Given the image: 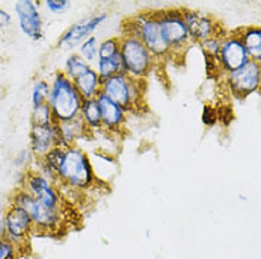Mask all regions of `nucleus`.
I'll use <instances>...</instances> for the list:
<instances>
[{
  "mask_svg": "<svg viewBox=\"0 0 261 259\" xmlns=\"http://www.w3.org/2000/svg\"><path fill=\"white\" fill-rule=\"evenodd\" d=\"M94 173V167L90 160V156L79 146H68L64 149L63 162L60 164L57 173V184L70 188L72 191L84 193L90 190L92 184L98 182Z\"/></svg>",
  "mask_w": 261,
  "mask_h": 259,
  "instance_id": "nucleus-1",
  "label": "nucleus"
},
{
  "mask_svg": "<svg viewBox=\"0 0 261 259\" xmlns=\"http://www.w3.org/2000/svg\"><path fill=\"white\" fill-rule=\"evenodd\" d=\"M83 101L74 82L64 72L57 71L53 75L47 104L51 109L54 122L63 123L80 118Z\"/></svg>",
  "mask_w": 261,
  "mask_h": 259,
  "instance_id": "nucleus-2",
  "label": "nucleus"
},
{
  "mask_svg": "<svg viewBox=\"0 0 261 259\" xmlns=\"http://www.w3.org/2000/svg\"><path fill=\"white\" fill-rule=\"evenodd\" d=\"M122 33L132 34L144 43L155 61H165L170 55V50L163 39L162 28L156 12H144L124 21Z\"/></svg>",
  "mask_w": 261,
  "mask_h": 259,
  "instance_id": "nucleus-3",
  "label": "nucleus"
},
{
  "mask_svg": "<svg viewBox=\"0 0 261 259\" xmlns=\"http://www.w3.org/2000/svg\"><path fill=\"white\" fill-rule=\"evenodd\" d=\"M144 82L145 81L134 79L125 72H121L102 81L101 94H104L105 97H108L115 104L119 105L122 109L126 110V113H129L142 106Z\"/></svg>",
  "mask_w": 261,
  "mask_h": 259,
  "instance_id": "nucleus-4",
  "label": "nucleus"
},
{
  "mask_svg": "<svg viewBox=\"0 0 261 259\" xmlns=\"http://www.w3.org/2000/svg\"><path fill=\"white\" fill-rule=\"evenodd\" d=\"M119 54L125 74L134 79L145 81L155 64L152 54L148 51L141 40L128 33H122V36L119 37Z\"/></svg>",
  "mask_w": 261,
  "mask_h": 259,
  "instance_id": "nucleus-5",
  "label": "nucleus"
},
{
  "mask_svg": "<svg viewBox=\"0 0 261 259\" xmlns=\"http://www.w3.org/2000/svg\"><path fill=\"white\" fill-rule=\"evenodd\" d=\"M12 204L26 210L32 218L34 229L51 234L63 225V208L48 207L36 198H33L23 188H19L16 191V194L12 198Z\"/></svg>",
  "mask_w": 261,
  "mask_h": 259,
  "instance_id": "nucleus-6",
  "label": "nucleus"
},
{
  "mask_svg": "<svg viewBox=\"0 0 261 259\" xmlns=\"http://www.w3.org/2000/svg\"><path fill=\"white\" fill-rule=\"evenodd\" d=\"M159 24L162 28L163 39L169 47L170 55H176L177 52H183L192 40L185 24L182 16V9H168L156 12Z\"/></svg>",
  "mask_w": 261,
  "mask_h": 259,
  "instance_id": "nucleus-7",
  "label": "nucleus"
},
{
  "mask_svg": "<svg viewBox=\"0 0 261 259\" xmlns=\"http://www.w3.org/2000/svg\"><path fill=\"white\" fill-rule=\"evenodd\" d=\"M226 79L234 97L246 98L261 88V63L250 60L242 68L227 74Z\"/></svg>",
  "mask_w": 261,
  "mask_h": 259,
  "instance_id": "nucleus-8",
  "label": "nucleus"
},
{
  "mask_svg": "<svg viewBox=\"0 0 261 259\" xmlns=\"http://www.w3.org/2000/svg\"><path fill=\"white\" fill-rule=\"evenodd\" d=\"M33 221L26 210H23L19 206L10 204L6 210L5 218H3V231L5 237L13 244L16 248L23 242H26L29 235L33 233Z\"/></svg>",
  "mask_w": 261,
  "mask_h": 259,
  "instance_id": "nucleus-9",
  "label": "nucleus"
},
{
  "mask_svg": "<svg viewBox=\"0 0 261 259\" xmlns=\"http://www.w3.org/2000/svg\"><path fill=\"white\" fill-rule=\"evenodd\" d=\"M26 193L48 207L63 208V197L56 187V184L47 180L39 171H29L23 177L21 187Z\"/></svg>",
  "mask_w": 261,
  "mask_h": 259,
  "instance_id": "nucleus-10",
  "label": "nucleus"
},
{
  "mask_svg": "<svg viewBox=\"0 0 261 259\" xmlns=\"http://www.w3.org/2000/svg\"><path fill=\"white\" fill-rule=\"evenodd\" d=\"M248 61H250L248 52L243 44L239 33L234 32L231 34H226L222 39V44L217 55V63L220 64L223 71L230 74L242 68Z\"/></svg>",
  "mask_w": 261,
  "mask_h": 259,
  "instance_id": "nucleus-11",
  "label": "nucleus"
},
{
  "mask_svg": "<svg viewBox=\"0 0 261 259\" xmlns=\"http://www.w3.org/2000/svg\"><path fill=\"white\" fill-rule=\"evenodd\" d=\"M182 16L185 20V24L189 33L190 40L193 43H204L206 40L223 36V28L216 24V21L210 16L182 9Z\"/></svg>",
  "mask_w": 261,
  "mask_h": 259,
  "instance_id": "nucleus-12",
  "label": "nucleus"
},
{
  "mask_svg": "<svg viewBox=\"0 0 261 259\" xmlns=\"http://www.w3.org/2000/svg\"><path fill=\"white\" fill-rule=\"evenodd\" d=\"M54 148H63L57 123L48 126L32 125L30 130V152L37 160L46 157Z\"/></svg>",
  "mask_w": 261,
  "mask_h": 259,
  "instance_id": "nucleus-13",
  "label": "nucleus"
},
{
  "mask_svg": "<svg viewBox=\"0 0 261 259\" xmlns=\"http://www.w3.org/2000/svg\"><path fill=\"white\" fill-rule=\"evenodd\" d=\"M19 26L29 39L39 41L43 39V19L39 12V6L33 0H20L14 6Z\"/></svg>",
  "mask_w": 261,
  "mask_h": 259,
  "instance_id": "nucleus-14",
  "label": "nucleus"
},
{
  "mask_svg": "<svg viewBox=\"0 0 261 259\" xmlns=\"http://www.w3.org/2000/svg\"><path fill=\"white\" fill-rule=\"evenodd\" d=\"M105 20H107V14H97V16H92V17L81 20L79 23L72 24L60 37L59 46L72 48V47H75L77 44H81L84 40L91 37V33L95 32L98 27L104 23Z\"/></svg>",
  "mask_w": 261,
  "mask_h": 259,
  "instance_id": "nucleus-15",
  "label": "nucleus"
},
{
  "mask_svg": "<svg viewBox=\"0 0 261 259\" xmlns=\"http://www.w3.org/2000/svg\"><path fill=\"white\" fill-rule=\"evenodd\" d=\"M98 105L101 109L102 119V130L110 135H119V132L125 128L126 122V110H124L118 104L111 101L104 94L97 97Z\"/></svg>",
  "mask_w": 261,
  "mask_h": 259,
  "instance_id": "nucleus-16",
  "label": "nucleus"
},
{
  "mask_svg": "<svg viewBox=\"0 0 261 259\" xmlns=\"http://www.w3.org/2000/svg\"><path fill=\"white\" fill-rule=\"evenodd\" d=\"M57 128H59L63 148L77 146L75 143L79 142L81 137L91 136V133L88 132V129H87V126H85V123L83 122L81 118L72 119V121H68V122L57 123Z\"/></svg>",
  "mask_w": 261,
  "mask_h": 259,
  "instance_id": "nucleus-17",
  "label": "nucleus"
},
{
  "mask_svg": "<svg viewBox=\"0 0 261 259\" xmlns=\"http://www.w3.org/2000/svg\"><path fill=\"white\" fill-rule=\"evenodd\" d=\"M72 82L75 85L77 91L80 92V95L83 97V99H92V98H97L101 94L102 79L99 78L97 70H94V68H90L83 75L75 78Z\"/></svg>",
  "mask_w": 261,
  "mask_h": 259,
  "instance_id": "nucleus-18",
  "label": "nucleus"
},
{
  "mask_svg": "<svg viewBox=\"0 0 261 259\" xmlns=\"http://www.w3.org/2000/svg\"><path fill=\"white\" fill-rule=\"evenodd\" d=\"M80 118L85 123L88 132L94 135L99 130H102V119H101V109L98 105L97 98L92 99H84L83 106H81V113Z\"/></svg>",
  "mask_w": 261,
  "mask_h": 259,
  "instance_id": "nucleus-19",
  "label": "nucleus"
},
{
  "mask_svg": "<svg viewBox=\"0 0 261 259\" xmlns=\"http://www.w3.org/2000/svg\"><path fill=\"white\" fill-rule=\"evenodd\" d=\"M243 44L253 61L261 63V27H243L237 30Z\"/></svg>",
  "mask_w": 261,
  "mask_h": 259,
  "instance_id": "nucleus-20",
  "label": "nucleus"
},
{
  "mask_svg": "<svg viewBox=\"0 0 261 259\" xmlns=\"http://www.w3.org/2000/svg\"><path fill=\"white\" fill-rule=\"evenodd\" d=\"M97 72L102 81L107 79V78H111L114 75H117V74L124 72V65H122L121 54L117 55V57H112V59L98 60Z\"/></svg>",
  "mask_w": 261,
  "mask_h": 259,
  "instance_id": "nucleus-21",
  "label": "nucleus"
},
{
  "mask_svg": "<svg viewBox=\"0 0 261 259\" xmlns=\"http://www.w3.org/2000/svg\"><path fill=\"white\" fill-rule=\"evenodd\" d=\"M91 68L90 63H87L83 57H80V54H71L68 59L65 60L64 63V72L67 77L70 78L71 81H74L75 78H79L80 75H83L84 72H87Z\"/></svg>",
  "mask_w": 261,
  "mask_h": 259,
  "instance_id": "nucleus-22",
  "label": "nucleus"
},
{
  "mask_svg": "<svg viewBox=\"0 0 261 259\" xmlns=\"http://www.w3.org/2000/svg\"><path fill=\"white\" fill-rule=\"evenodd\" d=\"M119 50H121V44H119V39L118 37L105 39L104 41L99 43V47H98V60H107L117 57V55H119Z\"/></svg>",
  "mask_w": 261,
  "mask_h": 259,
  "instance_id": "nucleus-23",
  "label": "nucleus"
},
{
  "mask_svg": "<svg viewBox=\"0 0 261 259\" xmlns=\"http://www.w3.org/2000/svg\"><path fill=\"white\" fill-rule=\"evenodd\" d=\"M54 118H53L51 109L48 104L39 105V106H33L32 109V125H39V126H48L53 125Z\"/></svg>",
  "mask_w": 261,
  "mask_h": 259,
  "instance_id": "nucleus-24",
  "label": "nucleus"
},
{
  "mask_svg": "<svg viewBox=\"0 0 261 259\" xmlns=\"http://www.w3.org/2000/svg\"><path fill=\"white\" fill-rule=\"evenodd\" d=\"M50 95V82H47L44 79H40L36 84L33 85L32 91V104L33 106H39V105L47 104Z\"/></svg>",
  "mask_w": 261,
  "mask_h": 259,
  "instance_id": "nucleus-25",
  "label": "nucleus"
},
{
  "mask_svg": "<svg viewBox=\"0 0 261 259\" xmlns=\"http://www.w3.org/2000/svg\"><path fill=\"white\" fill-rule=\"evenodd\" d=\"M98 47H99V43L97 37L94 36L88 37L80 44V57H83L87 63L95 61L98 60Z\"/></svg>",
  "mask_w": 261,
  "mask_h": 259,
  "instance_id": "nucleus-26",
  "label": "nucleus"
},
{
  "mask_svg": "<svg viewBox=\"0 0 261 259\" xmlns=\"http://www.w3.org/2000/svg\"><path fill=\"white\" fill-rule=\"evenodd\" d=\"M44 5L53 13H61V12L67 10L71 3L68 0H46Z\"/></svg>",
  "mask_w": 261,
  "mask_h": 259,
  "instance_id": "nucleus-27",
  "label": "nucleus"
},
{
  "mask_svg": "<svg viewBox=\"0 0 261 259\" xmlns=\"http://www.w3.org/2000/svg\"><path fill=\"white\" fill-rule=\"evenodd\" d=\"M14 252H17V248L5 237H0V259H7Z\"/></svg>",
  "mask_w": 261,
  "mask_h": 259,
  "instance_id": "nucleus-28",
  "label": "nucleus"
},
{
  "mask_svg": "<svg viewBox=\"0 0 261 259\" xmlns=\"http://www.w3.org/2000/svg\"><path fill=\"white\" fill-rule=\"evenodd\" d=\"M12 23V16L6 10L0 9V28H6Z\"/></svg>",
  "mask_w": 261,
  "mask_h": 259,
  "instance_id": "nucleus-29",
  "label": "nucleus"
}]
</instances>
